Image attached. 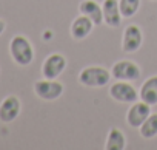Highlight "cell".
<instances>
[{"mask_svg": "<svg viewBox=\"0 0 157 150\" xmlns=\"http://www.w3.org/2000/svg\"><path fill=\"white\" fill-rule=\"evenodd\" d=\"M10 54H11L13 60L20 67H28L34 60V48H33L31 42L22 34H17L11 39Z\"/></svg>", "mask_w": 157, "mask_h": 150, "instance_id": "obj_1", "label": "cell"}, {"mask_svg": "<svg viewBox=\"0 0 157 150\" xmlns=\"http://www.w3.org/2000/svg\"><path fill=\"white\" fill-rule=\"evenodd\" d=\"M111 78V71H108L103 67H86L78 74V82L85 87L99 88L108 85Z\"/></svg>", "mask_w": 157, "mask_h": 150, "instance_id": "obj_2", "label": "cell"}, {"mask_svg": "<svg viewBox=\"0 0 157 150\" xmlns=\"http://www.w3.org/2000/svg\"><path fill=\"white\" fill-rule=\"evenodd\" d=\"M109 98L120 104H132L139 98V91L128 81H117L109 87Z\"/></svg>", "mask_w": 157, "mask_h": 150, "instance_id": "obj_3", "label": "cell"}, {"mask_svg": "<svg viewBox=\"0 0 157 150\" xmlns=\"http://www.w3.org/2000/svg\"><path fill=\"white\" fill-rule=\"evenodd\" d=\"M111 76L116 81H137L142 76V70L132 60H119L111 68Z\"/></svg>", "mask_w": 157, "mask_h": 150, "instance_id": "obj_4", "label": "cell"}, {"mask_svg": "<svg viewBox=\"0 0 157 150\" xmlns=\"http://www.w3.org/2000/svg\"><path fill=\"white\" fill-rule=\"evenodd\" d=\"M34 93L43 101H56L63 95V84L56 79H43L34 84Z\"/></svg>", "mask_w": 157, "mask_h": 150, "instance_id": "obj_5", "label": "cell"}, {"mask_svg": "<svg viewBox=\"0 0 157 150\" xmlns=\"http://www.w3.org/2000/svg\"><path fill=\"white\" fill-rule=\"evenodd\" d=\"M65 68H66L65 56L60 53H52L45 59V62L42 65V74L45 79H57L63 73Z\"/></svg>", "mask_w": 157, "mask_h": 150, "instance_id": "obj_6", "label": "cell"}, {"mask_svg": "<svg viewBox=\"0 0 157 150\" xmlns=\"http://www.w3.org/2000/svg\"><path fill=\"white\" fill-rule=\"evenodd\" d=\"M149 115H151V105L143 101H140V102L136 101V102H132V105L129 107V110L126 113V122L132 128H140V125L148 119Z\"/></svg>", "mask_w": 157, "mask_h": 150, "instance_id": "obj_7", "label": "cell"}, {"mask_svg": "<svg viewBox=\"0 0 157 150\" xmlns=\"http://www.w3.org/2000/svg\"><path fill=\"white\" fill-rule=\"evenodd\" d=\"M142 42H143V34L140 26L129 25L125 28L122 37V50L125 53H136L142 47Z\"/></svg>", "mask_w": 157, "mask_h": 150, "instance_id": "obj_8", "label": "cell"}, {"mask_svg": "<svg viewBox=\"0 0 157 150\" xmlns=\"http://www.w3.org/2000/svg\"><path fill=\"white\" fill-rule=\"evenodd\" d=\"M103 11V23H106L109 28H119L123 17L120 13L119 0H105L102 3Z\"/></svg>", "mask_w": 157, "mask_h": 150, "instance_id": "obj_9", "label": "cell"}, {"mask_svg": "<svg viewBox=\"0 0 157 150\" xmlns=\"http://www.w3.org/2000/svg\"><path fill=\"white\" fill-rule=\"evenodd\" d=\"M22 110V102L17 96H8L0 104V121L2 122H13Z\"/></svg>", "mask_w": 157, "mask_h": 150, "instance_id": "obj_10", "label": "cell"}, {"mask_svg": "<svg viewBox=\"0 0 157 150\" xmlns=\"http://www.w3.org/2000/svg\"><path fill=\"white\" fill-rule=\"evenodd\" d=\"M93 28H94V22L90 17L80 14L78 17L74 19V22L71 25V36L75 40H83L85 37H88L91 34Z\"/></svg>", "mask_w": 157, "mask_h": 150, "instance_id": "obj_11", "label": "cell"}, {"mask_svg": "<svg viewBox=\"0 0 157 150\" xmlns=\"http://www.w3.org/2000/svg\"><path fill=\"white\" fill-rule=\"evenodd\" d=\"M78 11L80 14L90 17L94 25H102L103 23V11H102V5H99L96 0H83L78 5Z\"/></svg>", "mask_w": 157, "mask_h": 150, "instance_id": "obj_12", "label": "cell"}, {"mask_svg": "<svg viewBox=\"0 0 157 150\" xmlns=\"http://www.w3.org/2000/svg\"><path fill=\"white\" fill-rule=\"evenodd\" d=\"M139 98H140V101H143L149 105L157 104V76H151L142 84Z\"/></svg>", "mask_w": 157, "mask_h": 150, "instance_id": "obj_13", "label": "cell"}, {"mask_svg": "<svg viewBox=\"0 0 157 150\" xmlns=\"http://www.w3.org/2000/svg\"><path fill=\"white\" fill-rule=\"evenodd\" d=\"M125 147H126L125 135L117 127H113L109 130V133H108V138H106V142H105V148L106 150H123Z\"/></svg>", "mask_w": 157, "mask_h": 150, "instance_id": "obj_14", "label": "cell"}, {"mask_svg": "<svg viewBox=\"0 0 157 150\" xmlns=\"http://www.w3.org/2000/svg\"><path fill=\"white\" fill-rule=\"evenodd\" d=\"M140 135L145 139H152L157 136V113H151L148 119L140 125Z\"/></svg>", "mask_w": 157, "mask_h": 150, "instance_id": "obj_15", "label": "cell"}, {"mask_svg": "<svg viewBox=\"0 0 157 150\" xmlns=\"http://www.w3.org/2000/svg\"><path fill=\"white\" fill-rule=\"evenodd\" d=\"M119 6H120L122 17L123 19H129L139 11L140 0H119Z\"/></svg>", "mask_w": 157, "mask_h": 150, "instance_id": "obj_16", "label": "cell"}, {"mask_svg": "<svg viewBox=\"0 0 157 150\" xmlns=\"http://www.w3.org/2000/svg\"><path fill=\"white\" fill-rule=\"evenodd\" d=\"M5 28H6V23L2 20V19H0V36H2L3 34V31H5Z\"/></svg>", "mask_w": 157, "mask_h": 150, "instance_id": "obj_17", "label": "cell"}, {"mask_svg": "<svg viewBox=\"0 0 157 150\" xmlns=\"http://www.w3.org/2000/svg\"><path fill=\"white\" fill-rule=\"evenodd\" d=\"M152 2H157V0H152Z\"/></svg>", "mask_w": 157, "mask_h": 150, "instance_id": "obj_18", "label": "cell"}]
</instances>
